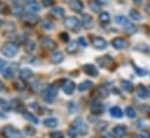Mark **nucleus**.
Returning a JSON list of instances; mask_svg holds the SVG:
<instances>
[{"mask_svg":"<svg viewBox=\"0 0 150 138\" xmlns=\"http://www.w3.org/2000/svg\"><path fill=\"white\" fill-rule=\"evenodd\" d=\"M18 52H19V46L14 42H7L1 46V54L5 57L13 58L18 55Z\"/></svg>","mask_w":150,"mask_h":138,"instance_id":"obj_1","label":"nucleus"},{"mask_svg":"<svg viewBox=\"0 0 150 138\" xmlns=\"http://www.w3.org/2000/svg\"><path fill=\"white\" fill-rule=\"evenodd\" d=\"M57 93H58V89H57V87L55 85L48 86L44 89V92H43V100H44V102H47V104L54 102L56 96H57Z\"/></svg>","mask_w":150,"mask_h":138,"instance_id":"obj_2","label":"nucleus"},{"mask_svg":"<svg viewBox=\"0 0 150 138\" xmlns=\"http://www.w3.org/2000/svg\"><path fill=\"white\" fill-rule=\"evenodd\" d=\"M64 26L68 29H70V30H72L75 33H78L79 29H80V21L76 16H68L64 20Z\"/></svg>","mask_w":150,"mask_h":138,"instance_id":"obj_3","label":"nucleus"},{"mask_svg":"<svg viewBox=\"0 0 150 138\" xmlns=\"http://www.w3.org/2000/svg\"><path fill=\"white\" fill-rule=\"evenodd\" d=\"M2 136H4V138H21L22 137L20 130H18L16 128H14V127H12V125H6V127L4 128Z\"/></svg>","mask_w":150,"mask_h":138,"instance_id":"obj_4","label":"nucleus"},{"mask_svg":"<svg viewBox=\"0 0 150 138\" xmlns=\"http://www.w3.org/2000/svg\"><path fill=\"white\" fill-rule=\"evenodd\" d=\"M72 128L77 130V132L79 135H86L87 134V127L85 125V123L83 122V118H80V117L76 118L75 121H74Z\"/></svg>","mask_w":150,"mask_h":138,"instance_id":"obj_5","label":"nucleus"},{"mask_svg":"<svg viewBox=\"0 0 150 138\" xmlns=\"http://www.w3.org/2000/svg\"><path fill=\"white\" fill-rule=\"evenodd\" d=\"M40 43H41V46L45 50H54V49L57 48L56 42L54 39H51L50 37H42Z\"/></svg>","mask_w":150,"mask_h":138,"instance_id":"obj_6","label":"nucleus"},{"mask_svg":"<svg viewBox=\"0 0 150 138\" xmlns=\"http://www.w3.org/2000/svg\"><path fill=\"white\" fill-rule=\"evenodd\" d=\"M92 44L94 46V49L97 50H104L107 48V42L105 38L100 37V36H94L92 39Z\"/></svg>","mask_w":150,"mask_h":138,"instance_id":"obj_7","label":"nucleus"},{"mask_svg":"<svg viewBox=\"0 0 150 138\" xmlns=\"http://www.w3.org/2000/svg\"><path fill=\"white\" fill-rule=\"evenodd\" d=\"M112 45L113 48H115L116 50H122V49H126L129 44H128V42L125 38H122V37H115V38L112 39Z\"/></svg>","mask_w":150,"mask_h":138,"instance_id":"obj_8","label":"nucleus"},{"mask_svg":"<svg viewBox=\"0 0 150 138\" xmlns=\"http://www.w3.org/2000/svg\"><path fill=\"white\" fill-rule=\"evenodd\" d=\"M112 135L115 138H125L127 135V128L125 125H116L113 128Z\"/></svg>","mask_w":150,"mask_h":138,"instance_id":"obj_9","label":"nucleus"},{"mask_svg":"<svg viewBox=\"0 0 150 138\" xmlns=\"http://www.w3.org/2000/svg\"><path fill=\"white\" fill-rule=\"evenodd\" d=\"M26 9L28 11V13H32V14H36L40 12L41 7L38 5V2L36 0H27V6H26Z\"/></svg>","mask_w":150,"mask_h":138,"instance_id":"obj_10","label":"nucleus"},{"mask_svg":"<svg viewBox=\"0 0 150 138\" xmlns=\"http://www.w3.org/2000/svg\"><path fill=\"white\" fill-rule=\"evenodd\" d=\"M83 71H84V73L85 74H87V75H90V77H98L99 75V71L98 69L94 66V65H92V64H85L84 66H83Z\"/></svg>","mask_w":150,"mask_h":138,"instance_id":"obj_11","label":"nucleus"},{"mask_svg":"<svg viewBox=\"0 0 150 138\" xmlns=\"http://www.w3.org/2000/svg\"><path fill=\"white\" fill-rule=\"evenodd\" d=\"M81 25L85 29H92L93 28V18L90 15V14H83L81 16Z\"/></svg>","mask_w":150,"mask_h":138,"instance_id":"obj_12","label":"nucleus"},{"mask_svg":"<svg viewBox=\"0 0 150 138\" xmlns=\"http://www.w3.org/2000/svg\"><path fill=\"white\" fill-rule=\"evenodd\" d=\"M90 109H91V113L93 115H101L103 111H104V106L100 104L98 100H94L90 106Z\"/></svg>","mask_w":150,"mask_h":138,"instance_id":"obj_13","label":"nucleus"},{"mask_svg":"<svg viewBox=\"0 0 150 138\" xmlns=\"http://www.w3.org/2000/svg\"><path fill=\"white\" fill-rule=\"evenodd\" d=\"M75 86H76L75 82L72 80H64L63 81V85H62V88H63V91H64L65 94L71 95L74 93V91H75Z\"/></svg>","mask_w":150,"mask_h":138,"instance_id":"obj_14","label":"nucleus"},{"mask_svg":"<svg viewBox=\"0 0 150 138\" xmlns=\"http://www.w3.org/2000/svg\"><path fill=\"white\" fill-rule=\"evenodd\" d=\"M64 61V55L59 51V50H55L51 55H50V62L52 64H59Z\"/></svg>","mask_w":150,"mask_h":138,"instance_id":"obj_15","label":"nucleus"},{"mask_svg":"<svg viewBox=\"0 0 150 138\" xmlns=\"http://www.w3.org/2000/svg\"><path fill=\"white\" fill-rule=\"evenodd\" d=\"M50 16L51 18H54V19H56V20H59V19H62V18H64V9L62 8V7H54L51 11H50Z\"/></svg>","mask_w":150,"mask_h":138,"instance_id":"obj_16","label":"nucleus"},{"mask_svg":"<svg viewBox=\"0 0 150 138\" xmlns=\"http://www.w3.org/2000/svg\"><path fill=\"white\" fill-rule=\"evenodd\" d=\"M23 21L30 26H34L38 22V18L35 15V14H32V13H26L23 16H22Z\"/></svg>","mask_w":150,"mask_h":138,"instance_id":"obj_17","label":"nucleus"},{"mask_svg":"<svg viewBox=\"0 0 150 138\" xmlns=\"http://www.w3.org/2000/svg\"><path fill=\"white\" fill-rule=\"evenodd\" d=\"M69 5H70V8L76 13H80L83 11V8H84V5H83V2L80 0H72Z\"/></svg>","mask_w":150,"mask_h":138,"instance_id":"obj_18","label":"nucleus"},{"mask_svg":"<svg viewBox=\"0 0 150 138\" xmlns=\"http://www.w3.org/2000/svg\"><path fill=\"white\" fill-rule=\"evenodd\" d=\"M99 22L104 26H107L111 23V15L107 12H101L99 14Z\"/></svg>","mask_w":150,"mask_h":138,"instance_id":"obj_19","label":"nucleus"},{"mask_svg":"<svg viewBox=\"0 0 150 138\" xmlns=\"http://www.w3.org/2000/svg\"><path fill=\"white\" fill-rule=\"evenodd\" d=\"M136 94L140 99H147L149 93H148V89L143 86V85H139L137 88H136Z\"/></svg>","mask_w":150,"mask_h":138,"instance_id":"obj_20","label":"nucleus"},{"mask_svg":"<svg viewBox=\"0 0 150 138\" xmlns=\"http://www.w3.org/2000/svg\"><path fill=\"white\" fill-rule=\"evenodd\" d=\"M114 21H115L116 25H119V26H121V27H123V28L129 23L128 19H127L126 16H123V15H117V16H115V18H114Z\"/></svg>","mask_w":150,"mask_h":138,"instance_id":"obj_21","label":"nucleus"},{"mask_svg":"<svg viewBox=\"0 0 150 138\" xmlns=\"http://www.w3.org/2000/svg\"><path fill=\"white\" fill-rule=\"evenodd\" d=\"M43 124L47 127V128H56L58 125V121L57 118L55 117H49V118H45L43 121Z\"/></svg>","mask_w":150,"mask_h":138,"instance_id":"obj_22","label":"nucleus"},{"mask_svg":"<svg viewBox=\"0 0 150 138\" xmlns=\"http://www.w3.org/2000/svg\"><path fill=\"white\" fill-rule=\"evenodd\" d=\"M110 113H111V116L114 117V118H121V117L123 116V113H122L121 108H120V107H116V106L111 108Z\"/></svg>","mask_w":150,"mask_h":138,"instance_id":"obj_23","label":"nucleus"},{"mask_svg":"<svg viewBox=\"0 0 150 138\" xmlns=\"http://www.w3.org/2000/svg\"><path fill=\"white\" fill-rule=\"evenodd\" d=\"M23 117L29 122V123H33V124H38V118L32 113H28V111H23Z\"/></svg>","mask_w":150,"mask_h":138,"instance_id":"obj_24","label":"nucleus"},{"mask_svg":"<svg viewBox=\"0 0 150 138\" xmlns=\"http://www.w3.org/2000/svg\"><path fill=\"white\" fill-rule=\"evenodd\" d=\"M92 86H93V82H92V81H90V80H85V81H83V82H80V84L78 85V91L84 92V91L90 89Z\"/></svg>","mask_w":150,"mask_h":138,"instance_id":"obj_25","label":"nucleus"},{"mask_svg":"<svg viewBox=\"0 0 150 138\" xmlns=\"http://www.w3.org/2000/svg\"><path fill=\"white\" fill-rule=\"evenodd\" d=\"M19 74H20V79H22V80H27L33 77V72L29 69H22Z\"/></svg>","mask_w":150,"mask_h":138,"instance_id":"obj_26","label":"nucleus"},{"mask_svg":"<svg viewBox=\"0 0 150 138\" xmlns=\"http://www.w3.org/2000/svg\"><path fill=\"white\" fill-rule=\"evenodd\" d=\"M35 48H36V44H35V42L33 39H27L26 41V43H25V50H26V52H33L35 50Z\"/></svg>","mask_w":150,"mask_h":138,"instance_id":"obj_27","label":"nucleus"},{"mask_svg":"<svg viewBox=\"0 0 150 138\" xmlns=\"http://www.w3.org/2000/svg\"><path fill=\"white\" fill-rule=\"evenodd\" d=\"M96 95L99 96V98H107V96H108V91H107L106 87L100 86V87L97 88V91H96Z\"/></svg>","mask_w":150,"mask_h":138,"instance_id":"obj_28","label":"nucleus"},{"mask_svg":"<svg viewBox=\"0 0 150 138\" xmlns=\"http://www.w3.org/2000/svg\"><path fill=\"white\" fill-rule=\"evenodd\" d=\"M112 58L110 57V56H105V57H100L99 59H98V63H99V65L100 66H104V68H106V66H108L111 63H112Z\"/></svg>","mask_w":150,"mask_h":138,"instance_id":"obj_29","label":"nucleus"},{"mask_svg":"<svg viewBox=\"0 0 150 138\" xmlns=\"http://www.w3.org/2000/svg\"><path fill=\"white\" fill-rule=\"evenodd\" d=\"M77 48H78V43L77 42H70L68 45H67V52L69 55H74L77 52Z\"/></svg>","mask_w":150,"mask_h":138,"instance_id":"obj_30","label":"nucleus"},{"mask_svg":"<svg viewBox=\"0 0 150 138\" xmlns=\"http://www.w3.org/2000/svg\"><path fill=\"white\" fill-rule=\"evenodd\" d=\"M12 13H13L14 15H16V16H21V18L26 14V13H25V9H23L22 6H14L13 9H12Z\"/></svg>","mask_w":150,"mask_h":138,"instance_id":"obj_31","label":"nucleus"},{"mask_svg":"<svg viewBox=\"0 0 150 138\" xmlns=\"http://www.w3.org/2000/svg\"><path fill=\"white\" fill-rule=\"evenodd\" d=\"M129 16H130V19H132L133 21H140V20L142 19L141 14H140L136 9H130V11H129Z\"/></svg>","mask_w":150,"mask_h":138,"instance_id":"obj_32","label":"nucleus"},{"mask_svg":"<svg viewBox=\"0 0 150 138\" xmlns=\"http://www.w3.org/2000/svg\"><path fill=\"white\" fill-rule=\"evenodd\" d=\"M125 32H126L127 34H129V35H134L136 32H137V28H136V27H135L133 23H130V22H129V23H128V25L125 27Z\"/></svg>","mask_w":150,"mask_h":138,"instance_id":"obj_33","label":"nucleus"},{"mask_svg":"<svg viewBox=\"0 0 150 138\" xmlns=\"http://www.w3.org/2000/svg\"><path fill=\"white\" fill-rule=\"evenodd\" d=\"M121 87L126 91V92H132L133 89V85L130 81H127V80H122L121 81Z\"/></svg>","mask_w":150,"mask_h":138,"instance_id":"obj_34","label":"nucleus"},{"mask_svg":"<svg viewBox=\"0 0 150 138\" xmlns=\"http://www.w3.org/2000/svg\"><path fill=\"white\" fill-rule=\"evenodd\" d=\"M88 6H90L91 11H93V12H99V11H100V4H98V2L94 1V0H90Z\"/></svg>","mask_w":150,"mask_h":138,"instance_id":"obj_35","label":"nucleus"},{"mask_svg":"<svg viewBox=\"0 0 150 138\" xmlns=\"http://www.w3.org/2000/svg\"><path fill=\"white\" fill-rule=\"evenodd\" d=\"M26 82H25V80H22V79H19V80H16L15 81V88L18 89V91H23V89H26Z\"/></svg>","mask_w":150,"mask_h":138,"instance_id":"obj_36","label":"nucleus"},{"mask_svg":"<svg viewBox=\"0 0 150 138\" xmlns=\"http://www.w3.org/2000/svg\"><path fill=\"white\" fill-rule=\"evenodd\" d=\"M126 114H127V116H128L129 118H135V117H136V110H135V108H133V107H127Z\"/></svg>","mask_w":150,"mask_h":138,"instance_id":"obj_37","label":"nucleus"},{"mask_svg":"<svg viewBox=\"0 0 150 138\" xmlns=\"http://www.w3.org/2000/svg\"><path fill=\"white\" fill-rule=\"evenodd\" d=\"M1 73L4 74L5 78H12V77H13V73H14V72H13V68H12V66H7Z\"/></svg>","mask_w":150,"mask_h":138,"instance_id":"obj_38","label":"nucleus"},{"mask_svg":"<svg viewBox=\"0 0 150 138\" xmlns=\"http://www.w3.org/2000/svg\"><path fill=\"white\" fill-rule=\"evenodd\" d=\"M0 107L4 109V110H6V111H8L9 109H11V104L8 101H6V100H4V99H0Z\"/></svg>","mask_w":150,"mask_h":138,"instance_id":"obj_39","label":"nucleus"},{"mask_svg":"<svg viewBox=\"0 0 150 138\" xmlns=\"http://www.w3.org/2000/svg\"><path fill=\"white\" fill-rule=\"evenodd\" d=\"M77 43L80 45V46H83V48H86L88 44H87V41L84 38V37H79L78 39H77Z\"/></svg>","mask_w":150,"mask_h":138,"instance_id":"obj_40","label":"nucleus"},{"mask_svg":"<svg viewBox=\"0 0 150 138\" xmlns=\"http://www.w3.org/2000/svg\"><path fill=\"white\" fill-rule=\"evenodd\" d=\"M54 25L52 23H50V22H44L43 25H42V28L44 29V30H51V29H54Z\"/></svg>","mask_w":150,"mask_h":138,"instance_id":"obj_41","label":"nucleus"},{"mask_svg":"<svg viewBox=\"0 0 150 138\" xmlns=\"http://www.w3.org/2000/svg\"><path fill=\"white\" fill-rule=\"evenodd\" d=\"M50 138H64V136L61 131H55V132L50 134Z\"/></svg>","mask_w":150,"mask_h":138,"instance_id":"obj_42","label":"nucleus"},{"mask_svg":"<svg viewBox=\"0 0 150 138\" xmlns=\"http://www.w3.org/2000/svg\"><path fill=\"white\" fill-rule=\"evenodd\" d=\"M6 68H7V62L0 58V72H2Z\"/></svg>","mask_w":150,"mask_h":138,"instance_id":"obj_43","label":"nucleus"},{"mask_svg":"<svg viewBox=\"0 0 150 138\" xmlns=\"http://www.w3.org/2000/svg\"><path fill=\"white\" fill-rule=\"evenodd\" d=\"M77 135H78V132H77V130L74 129V128H71L70 130H69V136L71 138H76L77 137Z\"/></svg>","mask_w":150,"mask_h":138,"instance_id":"obj_44","label":"nucleus"},{"mask_svg":"<svg viewBox=\"0 0 150 138\" xmlns=\"http://www.w3.org/2000/svg\"><path fill=\"white\" fill-rule=\"evenodd\" d=\"M42 4L45 7H50V6L54 5V0H42Z\"/></svg>","mask_w":150,"mask_h":138,"instance_id":"obj_45","label":"nucleus"},{"mask_svg":"<svg viewBox=\"0 0 150 138\" xmlns=\"http://www.w3.org/2000/svg\"><path fill=\"white\" fill-rule=\"evenodd\" d=\"M59 38L63 42H69V35L67 34V33H62V34L59 35Z\"/></svg>","mask_w":150,"mask_h":138,"instance_id":"obj_46","label":"nucleus"},{"mask_svg":"<svg viewBox=\"0 0 150 138\" xmlns=\"http://www.w3.org/2000/svg\"><path fill=\"white\" fill-rule=\"evenodd\" d=\"M12 4H14V6H21V0H11Z\"/></svg>","mask_w":150,"mask_h":138,"instance_id":"obj_47","label":"nucleus"},{"mask_svg":"<svg viewBox=\"0 0 150 138\" xmlns=\"http://www.w3.org/2000/svg\"><path fill=\"white\" fill-rule=\"evenodd\" d=\"M135 70L137 71V73H139V74H142V75H143V74H146V71H144V70H139L137 68H135Z\"/></svg>","mask_w":150,"mask_h":138,"instance_id":"obj_48","label":"nucleus"},{"mask_svg":"<svg viewBox=\"0 0 150 138\" xmlns=\"http://www.w3.org/2000/svg\"><path fill=\"white\" fill-rule=\"evenodd\" d=\"M97 2H98V4H100V5H103V4H107V2H108V0H97Z\"/></svg>","mask_w":150,"mask_h":138,"instance_id":"obj_49","label":"nucleus"},{"mask_svg":"<svg viewBox=\"0 0 150 138\" xmlns=\"http://www.w3.org/2000/svg\"><path fill=\"white\" fill-rule=\"evenodd\" d=\"M4 89H5V86H4V82H2L1 80H0V92H1V91H4Z\"/></svg>","mask_w":150,"mask_h":138,"instance_id":"obj_50","label":"nucleus"},{"mask_svg":"<svg viewBox=\"0 0 150 138\" xmlns=\"http://www.w3.org/2000/svg\"><path fill=\"white\" fill-rule=\"evenodd\" d=\"M104 138H115V137L113 136L112 134H107V135H105V136H104Z\"/></svg>","mask_w":150,"mask_h":138,"instance_id":"obj_51","label":"nucleus"},{"mask_svg":"<svg viewBox=\"0 0 150 138\" xmlns=\"http://www.w3.org/2000/svg\"><path fill=\"white\" fill-rule=\"evenodd\" d=\"M133 1H134L136 5H140V4H142V1H143V0H133Z\"/></svg>","mask_w":150,"mask_h":138,"instance_id":"obj_52","label":"nucleus"},{"mask_svg":"<svg viewBox=\"0 0 150 138\" xmlns=\"http://www.w3.org/2000/svg\"><path fill=\"white\" fill-rule=\"evenodd\" d=\"M136 138H147V137H146V136H143V135H137Z\"/></svg>","mask_w":150,"mask_h":138,"instance_id":"obj_53","label":"nucleus"},{"mask_svg":"<svg viewBox=\"0 0 150 138\" xmlns=\"http://www.w3.org/2000/svg\"><path fill=\"white\" fill-rule=\"evenodd\" d=\"M63 1H64V2H68V4H70L72 0H63Z\"/></svg>","mask_w":150,"mask_h":138,"instance_id":"obj_54","label":"nucleus"},{"mask_svg":"<svg viewBox=\"0 0 150 138\" xmlns=\"http://www.w3.org/2000/svg\"><path fill=\"white\" fill-rule=\"evenodd\" d=\"M1 25H2V21H1V19H0V26H1Z\"/></svg>","mask_w":150,"mask_h":138,"instance_id":"obj_55","label":"nucleus"},{"mask_svg":"<svg viewBox=\"0 0 150 138\" xmlns=\"http://www.w3.org/2000/svg\"><path fill=\"white\" fill-rule=\"evenodd\" d=\"M148 93H149V96H150V87H149V89H148Z\"/></svg>","mask_w":150,"mask_h":138,"instance_id":"obj_56","label":"nucleus"}]
</instances>
